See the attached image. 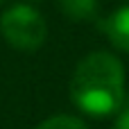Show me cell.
<instances>
[{"label": "cell", "instance_id": "2", "mask_svg": "<svg viewBox=\"0 0 129 129\" xmlns=\"http://www.w3.org/2000/svg\"><path fill=\"white\" fill-rule=\"evenodd\" d=\"M0 34L11 48L20 52H34L45 43L48 25L39 9H34L32 5L18 2L2 11Z\"/></svg>", "mask_w": 129, "mask_h": 129}, {"label": "cell", "instance_id": "6", "mask_svg": "<svg viewBox=\"0 0 129 129\" xmlns=\"http://www.w3.org/2000/svg\"><path fill=\"white\" fill-rule=\"evenodd\" d=\"M113 129H129V107L120 109V113H118V118H116Z\"/></svg>", "mask_w": 129, "mask_h": 129}, {"label": "cell", "instance_id": "5", "mask_svg": "<svg viewBox=\"0 0 129 129\" xmlns=\"http://www.w3.org/2000/svg\"><path fill=\"white\" fill-rule=\"evenodd\" d=\"M36 129H88V125L82 118H77V116L59 113V116H52V118L43 120Z\"/></svg>", "mask_w": 129, "mask_h": 129}, {"label": "cell", "instance_id": "4", "mask_svg": "<svg viewBox=\"0 0 129 129\" xmlns=\"http://www.w3.org/2000/svg\"><path fill=\"white\" fill-rule=\"evenodd\" d=\"M59 11L73 23H91L100 16V0H57Z\"/></svg>", "mask_w": 129, "mask_h": 129}, {"label": "cell", "instance_id": "1", "mask_svg": "<svg viewBox=\"0 0 129 129\" xmlns=\"http://www.w3.org/2000/svg\"><path fill=\"white\" fill-rule=\"evenodd\" d=\"M125 66L122 61L98 50L86 54L70 77V102L86 116L107 118L125 104Z\"/></svg>", "mask_w": 129, "mask_h": 129}, {"label": "cell", "instance_id": "3", "mask_svg": "<svg viewBox=\"0 0 129 129\" xmlns=\"http://www.w3.org/2000/svg\"><path fill=\"white\" fill-rule=\"evenodd\" d=\"M104 34L116 50L129 54V5L118 7L104 20Z\"/></svg>", "mask_w": 129, "mask_h": 129}, {"label": "cell", "instance_id": "7", "mask_svg": "<svg viewBox=\"0 0 129 129\" xmlns=\"http://www.w3.org/2000/svg\"><path fill=\"white\" fill-rule=\"evenodd\" d=\"M2 2H5V0H0V5H2Z\"/></svg>", "mask_w": 129, "mask_h": 129}]
</instances>
